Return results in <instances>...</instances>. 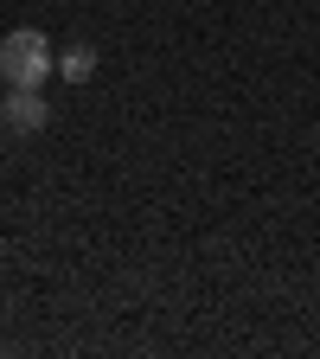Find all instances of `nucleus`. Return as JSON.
<instances>
[{
  "label": "nucleus",
  "instance_id": "1",
  "mask_svg": "<svg viewBox=\"0 0 320 359\" xmlns=\"http://www.w3.org/2000/svg\"><path fill=\"white\" fill-rule=\"evenodd\" d=\"M52 71H58V52L39 26H20V32L0 39V77H7V90H39Z\"/></svg>",
  "mask_w": 320,
  "mask_h": 359
},
{
  "label": "nucleus",
  "instance_id": "2",
  "mask_svg": "<svg viewBox=\"0 0 320 359\" xmlns=\"http://www.w3.org/2000/svg\"><path fill=\"white\" fill-rule=\"evenodd\" d=\"M45 122H52V109H45L39 90H7V103H0V128L7 135H39Z\"/></svg>",
  "mask_w": 320,
  "mask_h": 359
},
{
  "label": "nucleus",
  "instance_id": "3",
  "mask_svg": "<svg viewBox=\"0 0 320 359\" xmlns=\"http://www.w3.org/2000/svg\"><path fill=\"white\" fill-rule=\"evenodd\" d=\"M58 71H64L71 83H90V77H97V45H71V52L58 58Z\"/></svg>",
  "mask_w": 320,
  "mask_h": 359
}]
</instances>
